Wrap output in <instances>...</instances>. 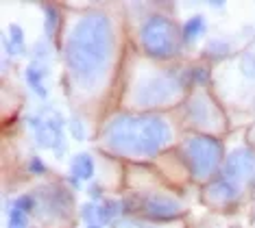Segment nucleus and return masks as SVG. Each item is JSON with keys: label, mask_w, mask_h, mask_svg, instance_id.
I'll list each match as a JSON object with an SVG mask.
<instances>
[{"label": "nucleus", "mask_w": 255, "mask_h": 228, "mask_svg": "<svg viewBox=\"0 0 255 228\" xmlns=\"http://www.w3.org/2000/svg\"><path fill=\"white\" fill-rule=\"evenodd\" d=\"M185 118L190 120L192 126L199 128H207V131H214L223 124V115H220L218 107L212 102L210 96L205 93H192L185 102Z\"/></svg>", "instance_id": "1a4fd4ad"}, {"label": "nucleus", "mask_w": 255, "mask_h": 228, "mask_svg": "<svg viewBox=\"0 0 255 228\" xmlns=\"http://www.w3.org/2000/svg\"><path fill=\"white\" fill-rule=\"evenodd\" d=\"M231 50H234L231 44L225 42V39H210L205 44V48H203V57L210 61H223L231 55Z\"/></svg>", "instance_id": "f3484780"}, {"label": "nucleus", "mask_w": 255, "mask_h": 228, "mask_svg": "<svg viewBox=\"0 0 255 228\" xmlns=\"http://www.w3.org/2000/svg\"><path fill=\"white\" fill-rule=\"evenodd\" d=\"M181 156L192 178L207 180L223 167L225 148L223 142L214 135H194L181 144Z\"/></svg>", "instance_id": "39448f33"}, {"label": "nucleus", "mask_w": 255, "mask_h": 228, "mask_svg": "<svg viewBox=\"0 0 255 228\" xmlns=\"http://www.w3.org/2000/svg\"><path fill=\"white\" fill-rule=\"evenodd\" d=\"M7 228H28V215L11 207L7 213Z\"/></svg>", "instance_id": "5701e85b"}, {"label": "nucleus", "mask_w": 255, "mask_h": 228, "mask_svg": "<svg viewBox=\"0 0 255 228\" xmlns=\"http://www.w3.org/2000/svg\"><path fill=\"white\" fill-rule=\"evenodd\" d=\"M94 174H96V163L90 152H79V154L72 156V161H70L72 178H77L79 183H88V180L94 178Z\"/></svg>", "instance_id": "4468645a"}, {"label": "nucleus", "mask_w": 255, "mask_h": 228, "mask_svg": "<svg viewBox=\"0 0 255 228\" xmlns=\"http://www.w3.org/2000/svg\"><path fill=\"white\" fill-rule=\"evenodd\" d=\"M183 78L188 85H207L210 83V68L207 66H192L183 72Z\"/></svg>", "instance_id": "aec40b11"}, {"label": "nucleus", "mask_w": 255, "mask_h": 228, "mask_svg": "<svg viewBox=\"0 0 255 228\" xmlns=\"http://www.w3.org/2000/svg\"><path fill=\"white\" fill-rule=\"evenodd\" d=\"M114 24L105 13L81 15L66 37L63 59L79 89H94L107 74L114 57Z\"/></svg>", "instance_id": "f257e3e1"}, {"label": "nucleus", "mask_w": 255, "mask_h": 228, "mask_svg": "<svg viewBox=\"0 0 255 228\" xmlns=\"http://www.w3.org/2000/svg\"><path fill=\"white\" fill-rule=\"evenodd\" d=\"M79 215L85 224H96V202H85L79 209Z\"/></svg>", "instance_id": "393cba45"}, {"label": "nucleus", "mask_w": 255, "mask_h": 228, "mask_svg": "<svg viewBox=\"0 0 255 228\" xmlns=\"http://www.w3.org/2000/svg\"><path fill=\"white\" fill-rule=\"evenodd\" d=\"M240 72L247 78H255V52H245L240 57Z\"/></svg>", "instance_id": "b1692460"}, {"label": "nucleus", "mask_w": 255, "mask_h": 228, "mask_svg": "<svg viewBox=\"0 0 255 228\" xmlns=\"http://www.w3.org/2000/svg\"><path fill=\"white\" fill-rule=\"evenodd\" d=\"M140 44L142 50L150 59H172L181 48V31L177 24L164 13H150L144 17L140 26Z\"/></svg>", "instance_id": "7ed1b4c3"}, {"label": "nucleus", "mask_w": 255, "mask_h": 228, "mask_svg": "<svg viewBox=\"0 0 255 228\" xmlns=\"http://www.w3.org/2000/svg\"><path fill=\"white\" fill-rule=\"evenodd\" d=\"M85 228H105V226H98V224H88Z\"/></svg>", "instance_id": "c756f323"}, {"label": "nucleus", "mask_w": 255, "mask_h": 228, "mask_svg": "<svg viewBox=\"0 0 255 228\" xmlns=\"http://www.w3.org/2000/svg\"><path fill=\"white\" fill-rule=\"evenodd\" d=\"M127 213L125 200L116 198H105L103 202H96V224L98 226H114L118 224L120 218Z\"/></svg>", "instance_id": "ddd939ff"}, {"label": "nucleus", "mask_w": 255, "mask_h": 228, "mask_svg": "<svg viewBox=\"0 0 255 228\" xmlns=\"http://www.w3.org/2000/svg\"><path fill=\"white\" fill-rule=\"evenodd\" d=\"M127 204H135L131 211L142 213L144 218L153 222H170L181 218L183 207L175 198L159 194V191H146V194H137L133 200H127Z\"/></svg>", "instance_id": "0eeeda50"}, {"label": "nucleus", "mask_w": 255, "mask_h": 228, "mask_svg": "<svg viewBox=\"0 0 255 228\" xmlns=\"http://www.w3.org/2000/svg\"><path fill=\"white\" fill-rule=\"evenodd\" d=\"M42 11H44V35H46V39H53L57 35V31H59L61 13L53 2L42 4Z\"/></svg>", "instance_id": "a211bd4d"}, {"label": "nucleus", "mask_w": 255, "mask_h": 228, "mask_svg": "<svg viewBox=\"0 0 255 228\" xmlns=\"http://www.w3.org/2000/svg\"><path fill=\"white\" fill-rule=\"evenodd\" d=\"M66 124L68 120L55 107H44L39 113L26 118V126L33 133V142L44 150H53L57 159H63L68 152Z\"/></svg>", "instance_id": "423d86ee"}, {"label": "nucleus", "mask_w": 255, "mask_h": 228, "mask_svg": "<svg viewBox=\"0 0 255 228\" xmlns=\"http://www.w3.org/2000/svg\"><path fill=\"white\" fill-rule=\"evenodd\" d=\"M2 48L7 57H24L26 55V39L20 24H9V33L2 37Z\"/></svg>", "instance_id": "2eb2a0df"}, {"label": "nucleus", "mask_w": 255, "mask_h": 228, "mask_svg": "<svg viewBox=\"0 0 255 228\" xmlns=\"http://www.w3.org/2000/svg\"><path fill=\"white\" fill-rule=\"evenodd\" d=\"M253 224H255V213H253Z\"/></svg>", "instance_id": "7c9ffc66"}, {"label": "nucleus", "mask_w": 255, "mask_h": 228, "mask_svg": "<svg viewBox=\"0 0 255 228\" xmlns=\"http://www.w3.org/2000/svg\"><path fill=\"white\" fill-rule=\"evenodd\" d=\"M88 194H90V198H92V202H94V200H98V202L105 200V198H103V194H105V191H103V185H98V183H92V185H90Z\"/></svg>", "instance_id": "cd10ccee"}, {"label": "nucleus", "mask_w": 255, "mask_h": 228, "mask_svg": "<svg viewBox=\"0 0 255 228\" xmlns=\"http://www.w3.org/2000/svg\"><path fill=\"white\" fill-rule=\"evenodd\" d=\"M185 78L183 72H170V70H164V72H153L142 76L140 80L133 87V102L137 107H166V104H172L175 100L183 96L185 91Z\"/></svg>", "instance_id": "20e7f679"}, {"label": "nucleus", "mask_w": 255, "mask_h": 228, "mask_svg": "<svg viewBox=\"0 0 255 228\" xmlns=\"http://www.w3.org/2000/svg\"><path fill=\"white\" fill-rule=\"evenodd\" d=\"M207 4H210L212 9H225V7H227V2H225V0H223V2H220V0H218V2H216V0H212V2H207Z\"/></svg>", "instance_id": "c85d7f7f"}, {"label": "nucleus", "mask_w": 255, "mask_h": 228, "mask_svg": "<svg viewBox=\"0 0 255 228\" xmlns=\"http://www.w3.org/2000/svg\"><path fill=\"white\" fill-rule=\"evenodd\" d=\"M172 142V126L159 115H114L103 128V146L120 156H155Z\"/></svg>", "instance_id": "f03ea898"}, {"label": "nucleus", "mask_w": 255, "mask_h": 228, "mask_svg": "<svg viewBox=\"0 0 255 228\" xmlns=\"http://www.w3.org/2000/svg\"><path fill=\"white\" fill-rule=\"evenodd\" d=\"M114 228H157V226L144 224V222H133V220H120L118 224H114Z\"/></svg>", "instance_id": "bb28decb"}, {"label": "nucleus", "mask_w": 255, "mask_h": 228, "mask_svg": "<svg viewBox=\"0 0 255 228\" xmlns=\"http://www.w3.org/2000/svg\"><path fill=\"white\" fill-rule=\"evenodd\" d=\"M50 76V66H42V63H28L24 70V80L26 87L35 93L37 98L46 100L48 98V85H46V78Z\"/></svg>", "instance_id": "f8f14e48"}, {"label": "nucleus", "mask_w": 255, "mask_h": 228, "mask_svg": "<svg viewBox=\"0 0 255 228\" xmlns=\"http://www.w3.org/2000/svg\"><path fill=\"white\" fill-rule=\"evenodd\" d=\"M253 187H255V180H253Z\"/></svg>", "instance_id": "2f4dec72"}, {"label": "nucleus", "mask_w": 255, "mask_h": 228, "mask_svg": "<svg viewBox=\"0 0 255 228\" xmlns=\"http://www.w3.org/2000/svg\"><path fill=\"white\" fill-rule=\"evenodd\" d=\"M205 196L207 200L214 202V204H229L238 200L240 196V185H236L234 180L220 176V178H214L210 185L205 187Z\"/></svg>", "instance_id": "9b49d317"}, {"label": "nucleus", "mask_w": 255, "mask_h": 228, "mask_svg": "<svg viewBox=\"0 0 255 228\" xmlns=\"http://www.w3.org/2000/svg\"><path fill=\"white\" fill-rule=\"evenodd\" d=\"M223 176L234 180L236 185L255 180V152L251 148H236L225 156Z\"/></svg>", "instance_id": "9d476101"}, {"label": "nucleus", "mask_w": 255, "mask_h": 228, "mask_svg": "<svg viewBox=\"0 0 255 228\" xmlns=\"http://www.w3.org/2000/svg\"><path fill=\"white\" fill-rule=\"evenodd\" d=\"M37 198V213L42 220L48 222H59L63 218H68L72 209V194L68 191V187L61 185H42L35 191Z\"/></svg>", "instance_id": "6e6552de"}, {"label": "nucleus", "mask_w": 255, "mask_h": 228, "mask_svg": "<svg viewBox=\"0 0 255 228\" xmlns=\"http://www.w3.org/2000/svg\"><path fill=\"white\" fill-rule=\"evenodd\" d=\"M11 207H15L18 211L26 213V215H35L37 213V198H35V194H20Z\"/></svg>", "instance_id": "412c9836"}, {"label": "nucleus", "mask_w": 255, "mask_h": 228, "mask_svg": "<svg viewBox=\"0 0 255 228\" xmlns=\"http://www.w3.org/2000/svg\"><path fill=\"white\" fill-rule=\"evenodd\" d=\"M68 133H70L72 139H77V142H85L88 139V126H85V122L79 118V115H72L70 120H68Z\"/></svg>", "instance_id": "4be33fe9"}, {"label": "nucleus", "mask_w": 255, "mask_h": 228, "mask_svg": "<svg viewBox=\"0 0 255 228\" xmlns=\"http://www.w3.org/2000/svg\"><path fill=\"white\" fill-rule=\"evenodd\" d=\"M28 172H31L33 176H44L46 174V163L42 161V156L33 154L31 159H28Z\"/></svg>", "instance_id": "a878e982"}, {"label": "nucleus", "mask_w": 255, "mask_h": 228, "mask_svg": "<svg viewBox=\"0 0 255 228\" xmlns=\"http://www.w3.org/2000/svg\"><path fill=\"white\" fill-rule=\"evenodd\" d=\"M53 44H50V39H39L31 46V61L33 63H42V66H50V61H53Z\"/></svg>", "instance_id": "6ab92c4d"}, {"label": "nucleus", "mask_w": 255, "mask_h": 228, "mask_svg": "<svg viewBox=\"0 0 255 228\" xmlns=\"http://www.w3.org/2000/svg\"><path fill=\"white\" fill-rule=\"evenodd\" d=\"M207 31V20H205V15L203 13H194V15H190L188 20L181 24V42L183 44H194V42H199V39L205 35Z\"/></svg>", "instance_id": "dca6fc26"}]
</instances>
